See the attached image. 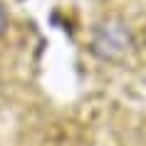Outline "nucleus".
<instances>
[{
    "label": "nucleus",
    "instance_id": "f257e3e1",
    "mask_svg": "<svg viewBox=\"0 0 146 146\" xmlns=\"http://www.w3.org/2000/svg\"><path fill=\"white\" fill-rule=\"evenodd\" d=\"M5 23H8V17H5V10H3V5H0V32L5 30Z\"/></svg>",
    "mask_w": 146,
    "mask_h": 146
}]
</instances>
